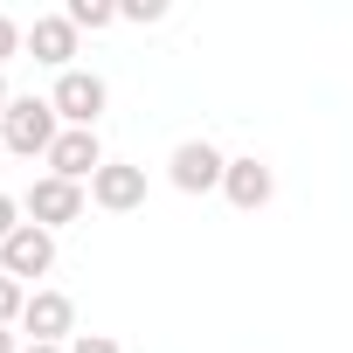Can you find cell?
Returning a JSON list of instances; mask_svg holds the SVG:
<instances>
[{"instance_id": "obj_1", "label": "cell", "mask_w": 353, "mask_h": 353, "mask_svg": "<svg viewBox=\"0 0 353 353\" xmlns=\"http://www.w3.org/2000/svg\"><path fill=\"white\" fill-rule=\"evenodd\" d=\"M63 139V118L49 97H14L8 111H0V145L21 152V159H49V145Z\"/></svg>"}, {"instance_id": "obj_2", "label": "cell", "mask_w": 353, "mask_h": 353, "mask_svg": "<svg viewBox=\"0 0 353 353\" xmlns=\"http://www.w3.org/2000/svg\"><path fill=\"white\" fill-rule=\"evenodd\" d=\"M49 104H56V118H63L70 132H97V118H104L111 90H104V77H97V70H63V77H56V90H49Z\"/></svg>"}, {"instance_id": "obj_3", "label": "cell", "mask_w": 353, "mask_h": 353, "mask_svg": "<svg viewBox=\"0 0 353 353\" xmlns=\"http://www.w3.org/2000/svg\"><path fill=\"white\" fill-rule=\"evenodd\" d=\"M83 201H90V194H83L77 181H56V173H42V181H28V194H21V215H28L35 229H49V236H56L63 222H77V215H83Z\"/></svg>"}, {"instance_id": "obj_4", "label": "cell", "mask_w": 353, "mask_h": 353, "mask_svg": "<svg viewBox=\"0 0 353 353\" xmlns=\"http://www.w3.org/2000/svg\"><path fill=\"white\" fill-rule=\"evenodd\" d=\"M222 173H229V159H222L208 139H181V145H173V159H166V181L181 188V194H208V188H222Z\"/></svg>"}, {"instance_id": "obj_5", "label": "cell", "mask_w": 353, "mask_h": 353, "mask_svg": "<svg viewBox=\"0 0 353 353\" xmlns=\"http://www.w3.org/2000/svg\"><path fill=\"white\" fill-rule=\"evenodd\" d=\"M21 332H28L35 346H70V339H77V305H70V291H28Z\"/></svg>"}, {"instance_id": "obj_6", "label": "cell", "mask_w": 353, "mask_h": 353, "mask_svg": "<svg viewBox=\"0 0 353 353\" xmlns=\"http://www.w3.org/2000/svg\"><path fill=\"white\" fill-rule=\"evenodd\" d=\"M49 270H56V236L35 229V222H21V229L8 236V250H0V277L28 284V277H49Z\"/></svg>"}, {"instance_id": "obj_7", "label": "cell", "mask_w": 353, "mask_h": 353, "mask_svg": "<svg viewBox=\"0 0 353 353\" xmlns=\"http://www.w3.org/2000/svg\"><path fill=\"white\" fill-rule=\"evenodd\" d=\"M90 201H97L104 215H132V208H145V166L104 159V173L90 181Z\"/></svg>"}, {"instance_id": "obj_8", "label": "cell", "mask_w": 353, "mask_h": 353, "mask_svg": "<svg viewBox=\"0 0 353 353\" xmlns=\"http://www.w3.org/2000/svg\"><path fill=\"white\" fill-rule=\"evenodd\" d=\"M49 173H56V181H97V173H104V145H97V132H70L63 125V139L49 145Z\"/></svg>"}, {"instance_id": "obj_9", "label": "cell", "mask_w": 353, "mask_h": 353, "mask_svg": "<svg viewBox=\"0 0 353 353\" xmlns=\"http://www.w3.org/2000/svg\"><path fill=\"white\" fill-rule=\"evenodd\" d=\"M222 194H229V208L256 215V208H270V194H277V173H270L263 159H229V173H222Z\"/></svg>"}, {"instance_id": "obj_10", "label": "cell", "mask_w": 353, "mask_h": 353, "mask_svg": "<svg viewBox=\"0 0 353 353\" xmlns=\"http://www.w3.org/2000/svg\"><path fill=\"white\" fill-rule=\"evenodd\" d=\"M28 56H35V63H49L56 77H63V70H77V63H70V56H77V28H70V14H42V21L28 28Z\"/></svg>"}, {"instance_id": "obj_11", "label": "cell", "mask_w": 353, "mask_h": 353, "mask_svg": "<svg viewBox=\"0 0 353 353\" xmlns=\"http://www.w3.org/2000/svg\"><path fill=\"white\" fill-rule=\"evenodd\" d=\"M63 14H70V28H77V35H83V28L97 35V28H111V21H118V8H111V0H70Z\"/></svg>"}, {"instance_id": "obj_12", "label": "cell", "mask_w": 353, "mask_h": 353, "mask_svg": "<svg viewBox=\"0 0 353 353\" xmlns=\"http://www.w3.org/2000/svg\"><path fill=\"white\" fill-rule=\"evenodd\" d=\"M21 312H28V284L0 277V325H21Z\"/></svg>"}, {"instance_id": "obj_13", "label": "cell", "mask_w": 353, "mask_h": 353, "mask_svg": "<svg viewBox=\"0 0 353 353\" xmlns=\"http://www.w3.org/2000/svg\"><path fill=\"white\" fill-rule=\"evenodd\" d=\"M21 49H28V28H21L14 14H0V70H8V63H14Z\"/></svg>"}, {"instance_id": "obj_14", "label": "cell", "mask_w": 353, "mask_h": 353, "mask_svg": "<svg viewBox=\"0 0 353 353\" xmlns=\"http://www.w3.org/2000/svg\"><path fill=\"white\" fill-rule=\"evenodd\" d=\"M70 353H125V346H118L111 332H77V339H70Z\"/></svg>"}, {"instance_id": "obj_15", "label": "cell", "mask_w": 353, "mask_h": 353, "mask_svg": "<svg viewBox=\"0 0 353 353\" xmlns=\"http://www.w3.org/2000/svg\"><path fill=\"white\" fill-rule=\"evenodd\" d=\"M21 229V201H8V194H0V250H8V236Z\"/></svg>"}, {"instance_id": "obj_16", "label": "cell", "mask_w": 353, "mask_h": 353, "mask_svg": "<svg viewBox=\"0 0 353 353\" xmlns=\"http://www.w3.org/2000/svg\"><path fill=\"white\" fill-rule=\"evenodd\" d=\"M166 8H159V0H132V8H118V21H159Z\"/></svg>"}, {"instance_id": "obj_17", "label": "cell", "mask_w": 353, "mask_h": 353, "mask_svg": "<svg viewBox=\"0 0 353 353\" xmlns=\"http://www.w3.org/2000/svg\"><path fill=\"white\" fill-rule=\"evenodd\" d=\"M0 353H21V339H14V332H8V325H0Z\"/></svg>"}, {"instance_id": "obj_18", "label": "cell", "mask_w": 353, "mask_h": 353, "mask_svg": "<svg viewBox=\"0 0 353 353\" xmlns=\"http://www.w3.org/2000/svg\"><path fill=\"white\" fill-rule=\"evenodd\" d=\"M14 104V90H8V70H0V111H8Z\"/></svg>"}, {"instance_id": "obj_19", "label": "cell", "mask_w": 353, "mask_h": 353, "mask_svg": "<svg viewBox=\"0 0 353 353\" xmlns=\"http://www.w3.org/2000/svg\"><path fill=\"white\" fill-rule=\"evenodd\" d=\"M21 353H70V346H35V339H28V346H21Z\"/></svg>"}, {"instance_id": "obj_20", "label": "cell", "mask_w": 353, "mask_h": 353, "mask_svg": "<svg viewBox=\"0 0 353 353\" xmlns=\"http://www.w3.org/2000/svg\"><path fill=\"white\" fill-rule=\"evenodd\" d=\"M0 152H8V145H0Z\"/></svg>"}]
</instances>
